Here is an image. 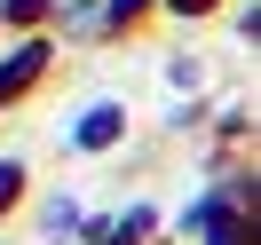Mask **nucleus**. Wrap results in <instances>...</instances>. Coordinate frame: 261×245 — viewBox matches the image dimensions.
Masks as SVG:
<instances>
[{
	"instance_id": "nucleus-1",
	"label": "nucleus",
	"mask_w": 261,
	"mask_h": 245,
	"mask_svg": "<svg viewBox=\"0 0 261 245\" xmlns=\"http://www.w3.org/2000/svg\"><path fill=\"white\" fill-rule=\"evenodd\" d=\"M40 71H48V48H40V40H32V48H16V56H8V64H0V103L16 95V87H32Z\"/></svg>"
},
{
	"instance_id": "nucleus-2",
	"label": "nucleus",
	"mask_w": 261,
	"mask_h": 245,
	"mask_svg": "<svg viewBox=\"0 0 261 245\" xmlns=\"http://www.w3.org/2000/svg\"><path fill=\"white\" fill-rule=\"evenodd\" d=\"M103 143H119V111H111V103L80 119V150H103Z\"/></svg>"
},
{
	"instance_id": "nucleus-3",
	"label": "nucleus",
	"mask_w": 261,
	"mask_h": 245,
	"mask_svg": "<svg viewBox=\"0 0 261 245\" xmlns=\"http://www.w3.org/2000/svg\"><path fill=\"white\" fill-rule=\"evenodd\" d=\"M206 237L214 245H238V213H229V206H206Z\"/></svg>"
},
{
	"instance_id": "nucleus-4",
	"label": "nucleus",
	"mask_w": 261,
	"mask_h": 245,
	"mask_svg": "<svg viewBox=\"0 0 261 245\" xmlns=\"http://www.w3.org/2000/svg\"><path fill=\"white\" fill-rule=\"evenodd\" d=\"M143 222H150V213H127V229H103L95 245H135V237H143Z\"/></svg>"
},
{
	"instance_id": "nucleus-5",
	"label": "nucleus",
	"mask_w": 261,
	"mask_h": 245,
	"mask_svg": "<svg viewBox=\"0 0 261 245\" xmlns=\"http://www.w3.org/2000/svg\"><path fill=\"white\" fill-rule=\"evenodd\" d=\"M16 190H24V174H16V166H0V206H8Z\"/></svg>"
},
{
	"instance_id": "nucleus-6",
	"label": "nucleus",
	"mask_w": 261,
	"mask_h": 245,
	"mask_svg": "<svg viewBox=\"0 0 261 245\" xmlns=\"http://www.w3.org/2000/svg\"><path fill=\"white\" fill-rule=\"evenodd\" d=\"M135 8H143V0H119V8H111V16H135Z\"/></svg>"
},
{
	"instance_id": "nucleus-7",
	"label": "nucleus",
	"mask_w": 261,
	"mask_h": 245,
	"mask_svg": "<svg viewBox=\"0 0 261 245\" xmlns=\"http://www.w3.org/2000/svg\"><path fill=\"white\" fill-rule=\"evenodd\" d=\"M174 8H190V16H198V8H214V0H174Z\"/></svg>"
}]
</instances>
